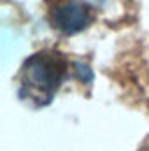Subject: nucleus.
Returning a JSON list of instances; mask_svg holds the SVG:
<instances>
[{"label": "nucleus", "mask_w": 149, "mask_h": 151, "mask_svg": "<svg viewBox=\"0 0 149 151\" xmlns=\"http://www.w3.org/2000/svg\"><path fill=\"white\" fill-rule=\"evenodd\" d=\"M63 74H65V65L56 55L39 53L28 58L19 74L21 97L37 106L47 104L53 99L54 91L58 90Z\"/></svg>", "instance_id": "1"}, {"label": "nucleus", "mask_w": 149, "mask_h": 151, "mask_svg": "<svg viewBox=\"0 0 149 151\" xmlns=\"http://www.w3.org/2000/svg\"><path fill=\"white\" fill-rule=\"evenodd\" d=\"M51 21L56 30L70 35L84 30L90 25L91 14L86 4H81L75 0H65V2H60L51 11Z\"/></svg>", "instance_id": "2"}]
</instances>
